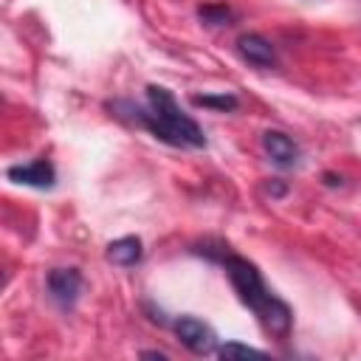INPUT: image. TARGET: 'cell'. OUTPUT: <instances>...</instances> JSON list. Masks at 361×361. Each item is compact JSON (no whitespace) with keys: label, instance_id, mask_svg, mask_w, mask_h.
<instances>
[{"label":"cell","instance_id":"9","mask_svg":"<svg viewBox=\"0 0 361 361\" xmlns=\"http://www.w3.org/2000/svg\"><path fill=\"white\" fill-rule=\"evenodd\" d=\"M192 104L209 107V110H217V113H231V110L240 107V99L234 93H203V96L197 93V96H192Z\"/></svg>","mask_w":361,"mask_h":361},{"label":"cell","instance_id":"2","mask_svg":"<svg viewBox=\"0 0 361 361\" xmlns=\"http://www.w3.org/2000/svg\"><path fill=\"white\" fill-rule=\"evenodd\" d=\"M217 262L223 265V271H226V276H228L237 299L259 319V324L265 327V333H271L276 338H285L290 333L293 313H290V307L279 296H274L265 288V282L259 276V268L254 262H248L245 257L231 254L228 248L217 257Z\"/></svg>","mask_w":361,"mask_h":361},{"label":"cell","instance_id":"5","mask_svg":"<svg viewBox=\"0 0 361 361\" xmlns=\"http://www.w3.org/2000/svg\"><path fill=\"white\" fill-rule=\"evenodd\" d=\"M6 178L23 186H34V189H51L56 183V169L48 158H34L28 164H14L6 169Z\"/></svg>","mask_w":361,"mask_h":361},{"label":"cell","instance_id":"11","mask_svg":"<svg viewBox=\"0 0 361 361\" xmlns=\"http://www.w3.org/2000/svg\"><path fill=\"white\" fill-rule=\"evenodd\" d=\"M217 355H220V358H248V355H265V353L257 350V347L240 344V341H226V344L217 347Z\"/></svg>","mask_w":361,"mask_h":361},{"label":"cell","instance_id":"8","mask_svg":"<svg viewBox=\"0 0 361 361\" xmlns=\"http://www.w3.org/2000/svg\"><path fill=\"white\" fill-rule=\"evenodd\" d=\"M104 257H107V262H113V265H118V268H133V265H138L141 257H144V243H141V237H135V234L118 237V240L107 243Z\"/></svg>","mask_w":361,"mask_h":361},{"label":"cell","instance_id":"7","mask_svg":"<svg viewBox=\"0 0 361 361\" xmlns=\"http://www.w3.org/2000/svg\"><path fill=\"white\" fill-rule=\"evenodd\" d=\"M237 54L248 62V65H257V68H274L276 65V48L271 39H265L262 34L257 31H245L237 37Z\"/></svg>","mask_w":361,"mask_h":361},{"label":"cell","instance_id":"10","mask_svg":"<svg viewBox=\"0 0 361 361\" xmlns=\"http://www.w3.org/2000/svg\"><path fill=\"white\" fill-rule=\"evenodd\" d=\"M197 17L206 25H231L234 11L226 3H203V6H197Z\"/></svg>","mask_w":361,"mask_h":361},{"label":"cell","instance_id":"12","mask_svg":"<svg viewBox=\"0 0 361 361\" xmlns=\"http://www.w3.org/2000/svg\"><path fill=\"white\" fill-rule=\"evenodd\" d=\"M279 178H271V183H268V192H271V197H279V195H285V186L282 183H276Z\"/></svg>","mask_w":361,"mask_h":361},{"label":"cell","instance_id":"14","mask_svg":"<svg viewBox=\"0 0 361 361\" xmlns=\"http://www.w3.org/2000/svg\"><path fill=\"white\" fill-rule=\"evenodd\" d=\"M324 183H327V186H338V183H341V178H336L333 172H324Z\"/></svg>","mask_w":361,"mask_h":361},{"label":"cell","instance_id":"6","mask_svg":"<svg viewBox=\"0 0 361 361\" xmlns=\"http://www.w3.org/2000/svg\"><path fill=\"white\" fill-rule=\"evenodd\" d=\"M262 149L271 158V164H276L279 169H290L302 158L299 144L288 133H282V130H265L262 133Z\"/></svg>","mask_w":361,"mask_h":361},{"label":"cell","instance_id":"4","mask_svg":"<svg viewBox=\"0 0 361 361\" xmlns=\"http://www.w3.org/2000/svg\"><path fill=\"white\" fill-rule=\"evenodd\" d=\"M172 327H175L178 341H180L189 353H195V355H209V353L217 350V336H214V330H212L206 322H200L197 316H180V319H175Z\"/></svg>","mask_w":361,"mask_h":361},{"label":"cell","instance_id":"3","mask_svg":"<svg viewBox=\"0 0 361 361\" xmlns=\"http://www.w3.org/2000/svg\"><path fill=\"white\" fill-rule=\"evenodd\" d=\"M45 288L51 302L59 310H71L82 290V271L79 268H51L45 274Z\"/></svg>","mask_w":361,"mask_h":361},{"label":"cell","instance_id":"13","mask_svg":"<svg viewBox=\"0 0 361 361\" xmlns=\"http://www.w3.org/2000/svg\"><path fill=\"white\" fill-rule=\"evenodd\" d=\"M141 355H144V358H166V353H164V350H144Z\"/></svg>","mask_w":361,"mask_h":361},{"label":"cell","instance_id":"1","mask_svg":"<svg viewBox=\"0 0 361 361\" xmlns=\"http://www.w3.org/2000/svg\"><path fill=\"white\" fill-rule=\"evenodd\" d=\"M113 110H124L118 116H130L138 127H144L152 138L169 144V147H186V149H203L206 135L200 124L186 116L172 96V90L161 85H147V107H138L133 102H113Z\"/></svg>","mask_w":361,"mask_h":361}]
</instances>
